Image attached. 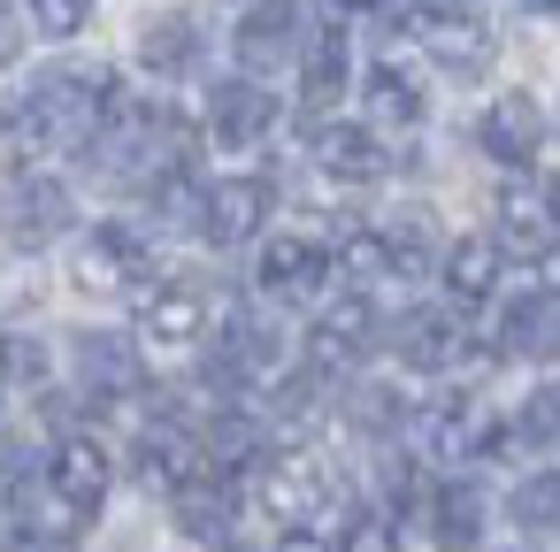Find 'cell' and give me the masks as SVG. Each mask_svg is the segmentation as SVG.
Returning a JSON list of instances; mask_svg holds the SVG:
<instances>
[{"label": "cell", "mask_w": 560, "mask_h": 552, "mask_svg": "<svg viewBox=\"0 0 560 552\" xmlns=\"http://www.w3.org/2000/svg\"><path fill=\"white\" fill-rule=\"evenodd\" d=\"M116 78L108 70H47L24 108H16V146L24 154H70V146H93L101 124L116 116Z\"/></svg>", "instance_id": "1"}, {"label": "cell", "mask_w": 560, "mask_h": 552, "mask_svg": "<svg viewBox=\"0 0 560 552\" xmlns=\"http://www.w3.org/2000/svg\"><path fill=\"white\" fill-rule=\"evenodd\" d=\"M70 269L85 292H139V284H154V238L139 223H93Z\"/></svg>", "instance_id": "2"}, {"label": "cell", "mask_w": 560, "mask_h": 552, "mask_svg": "<svg viewBox=\"0 0 560 552\" xmlns=\"http://www.w3.org/2000/svg\"><path fill=\"white\" fill-rule=\"evenodd\" d=\"M399 32L422 39L453 78H476V70L491 62V24H483L476 9H453V0H422V9H407Z\"/></svg>", "instance_id": "3"}, {"label": "cell", "mask_w": 560, "mask_h": 552, "mask_svg": "<svg viewBox=\"0 0 560 552\" xmlns=\"http://www.w3.org/2000/svg\"><path fill=\"white\" fill-rule=\"evenodd\" d=\"M254 498H261V514H277L284 529H300V521L330 498V475H323L315 453H269V460L254 468Z\"/></svg>", "instance_id": "4"}, {"label": "cell", "mask_w": 560, "mask_h": 552, "mask_svg": "<svg viewBox=\"0 0 560 552\" xmlns=\"http://www.w3.org/2000/svg\"><path fill=\"white\" fill-rule=\"evenodd\" d=\"M254 284L277 292V300H315V292L330 284V246H323V238H300V231L261 238V254H254Z\"/></svg>", "instance_id": "5"}, {"label": "cell", "mask_w": 560, "mask_h": 552, "mask_svg": "<svg viewBox=\"0 0 560 552\" xmlns=\"http://www.w3.org/2000/svg\"><path fill=\"white\" fill-rule=\"evenodd\" d=\"M200 330H208V300H200V284H185V277H170V284H139V338H147L154 353H185V345H200Z\"/></svg>", "instance_id": "6"}, {"label": "cell", "mask_w": 560, "mask_h": 552, "mask_svg": "<svg viewBox=\"0 0 560 552\" xmlns=\"http://www.w3.org/2000/svg\"><path fill=\"white\" fill-rule=\"evenodd\" d=\"M269 131H277V93H261L254 78H223V85L208 93V139H215V146L246 154V146H261Z\"/></svg>", "instance_id": "7"}, {"label": "cell", "mask_w": 560, "mask_h": 552, "mask_svg": "<svg viewBox=\"0 0 560 552\" xmlns=\"http://www.w3.org/2000/svg\"><path fill=\"white\" fill-rule=\"evenodd\" d=\"M254 231H269V185L261 177H215L200 192V238L208 246H246Z\"/></svg>", "instance_id": "8"}, {"label": "cell", "mask_w": 560, "mask_h": 552, "mask_svg": "<svg viewBox=\"0 0 560 552\" xmlns=\"http://www.w3.org/2000/svg\"><path fill=\"white\" fill-rule=\"evenodd\" d=\"M277 361H284V330L261 307H231L223 345H215V376L223 384H261V376H277Z\"/></svg>", "instance_id": "9"}, {"label": "cell", "mask_w": 560, "mask_h": 552, "mask_svg": "<svg viewBox=\"0 0 560 552\" xmlns=\"http://www.w3.org/2000/svg\"><path fill=\"white\" fill-rule=\"evenodd\" d=\"M307 47V16H300V0H246V16H238V62L246 70H277Z\"/></svg>", "instance_id": "10"}, {"label": "cell", "mask_w": 560, "mask_h": 552, "mask_svg": "<svg viewBox=\"0 0 560 552\" xmlns=\"http://www.w3.org/2000/svg\"><path fill=\"white\" fill-rule=\"evenodd\" d=\"M476 139H483V154H491L499 169H529L537 146H545V108H537L529 93H499V101L483 108Z\"/></svg>", "instance_id": "11"}, {"label": "cell", "mask_w": 560, "mask_h": 552, "mask_svg": "<svg viewBox=\"0 0 560 552\" xmlns=\"http://www.w3.org/2000/svg\"><path fill=\"white\" fill-rule=\"evenodd\" d=\"M0 231H9V246H24V254L55 246V238L70 231V192H62L55 177H24V185L9 192V208H0Z\"/></svg>", "instance_id": "12"}, {"label": "cell", "mask_w": 560, "mask_h": 552, "mask_svg": "<svg viewBox=\"0 0 560 552\" xmlns=\"http://www.w3.org/2000/svg\"><path fill=\"white\" fill-rule=\"evenodd\" d=\"M47 483H55V498L85 521V514H101V498H108L116 468H108V453H101L93 437H62V445H55V460H47Z\"/></svg>", "instance_id": "13"}, {"label": "cell", "mask_w": 560, "mask_h": 552, "mask_svg": "<svg viewBox=\"0 0 560 552\" xmlns=\"http://www.w3.org/2000/svg\"><path fill=\"white\" fill-rule=\"evenodd\" d=\"M170 514H177V529H185V537L223 544V537H231V514H238V491H231V475H223V468H192V475L170 491Z\"/></svg>", "instance_id": "14"}, {"label": "cell", "mask_w": 560, "mask_h": 552, "mask_svg": "<svg viewBox=\"0 0 560 552\" xmlns=\"http://www.w3.org/2000/svg\"><path fill=\"white\" fill-rule=\"evenodd\" d=\"M468 353H476V345H468L460 315H445V307H415V315L399 322V361L422 368V376H445V368H460Z\"/></svg>", "instance_id": "15"}, {"label": "cell", "mask_w": 560, "mask_h": 552, "mask_svg": "<svg viewBox=\"0 0 560 552\" xmlns=\"http://www.w3.org/2000/svg\"><path fill=\"white\" fill-rule=\"evenodd\" d=\"M369 338H376V300H369V292H330V300L315 307V361H323V368L369 353Z\"/></svg>", "instance_id": "16"}, {"label": "cell", "mask_w": 560, "mask_h": 552, "mask_svg": "<svg viewBox=\"0 0 560 552\" xmlns=\"http://www.w3.org/2000/svg\"><path fill=\"white\" fill-rule=\"evenodd\" d=\"M315 169L330 185H376L384 177V139L361 124H323L315 131Z\"/></svg>", "instance_id": "17"}, {"label": "cell", "mask_w": 560, "mask_h": 552, "mask_svg": "<svg viewBox=\"0 0 560 552\" xmlns=\"http://www.w3.org/2000/svg\"><path fill=\"white\" fill-rule=\"evenodd\" d=\"M70 361H78V376H85L93 399H131V391H139V353H131V338H116V330H85Z\"/></svg>", "instance_id": "18"}, {"label": "cell", "mask_w": 560, "mask_h": 552, "mask_svg": "<svg viewBox=\"0 0 560 552\" xmlns=\"http://www.w3.org/2000/svg\"><path fill=\"white\" fill-rule=\"evenodd\" d=\"M499 353H514V361H560V300L522 292L499 315Z\"/></svg>", "instance_id": "19"}, {"label": "cell", "mask_w": 560, "mask_h": 552, "mask_svg": "<svg viewBox=\"0 0 560 552\" xmlns=\"http://www.w3.org/2000/svg\"><path fill=\"white\" fill-rule=\"evenodd\" d=\"M438 269H445V292L460 300V307H476V300H491L499 292V269H506V246L499 238H453L445 254H438Z\"/></svg>", "instance_id": "20"}, {"label": "cell", "mask_w": 560, "mask_h": 552, "mask_svg": "<svg viewBox=\"0 0 560 552\" xmlns=\"http://www.w3.org/2000/svg\"><path fill=\"white\" fill-rule=\"evenodd\" d=\"M422 521H430L438 552H476V537H483V491L476 483H438L430 506H422Z\"/></svg>", "instance_id": "21"}, {"label": "cell", "mask_w": 560, "mask_h": 552, "mask_svg": "<svg viewBox=\"0 0 560 552\" xmlns=\"http://www.w3.org/2000/svg\"><path fill=\"white\" fill-rule=\"evenodd\" d=\"M131 468H139V483H147V491H177V483H185L192 468H208V460H200V445H192L177 422H154V430L139 437Z\"/></svg>", "instance_id": "22"}, {"label": "cell", "mask_w": 560, "mask_h": 552, "mask_svg": "<svg viewBox=\"0 0 560 552\" xmlns=\"http://www.w3.org/2000/svg\"><path fill=\"white\" fill-rule=\"evenodd\" d=\"M499 231H506L514 246L545 254V246L560 238V223H552V200H545V185H522V177H506V185H499Z\"/></svg>", "instance_id": "23"}, {"label": "cell", "mask_w": 560, "mask_h": 552, "mask_svg": "<svg viewBox=\"0 0 560 552\" xmlns=\"http://www.w3.org/2000/svg\"><path fill=\"white\" fill-rule=\"evenodd\" d=\"M139 62H147L154 78H185V70L200 62V24H192L185 9H170V16H154V24L139 32Z\"/></svg>", "instance_id": "24"}, {"label": "cell", "mask_w": 560, "mask_h": 552, "mask_svg": "<svg viewBox=\"0 0 560 552\" xmlns=\"http://www.w3.org/2000/svg\"><path fill=\"white\" fill-rule=\"evenodd\" d=\"M376 254H384L392 277H422V269H438V223L422 208H407V215H392L376 231Z\"/></svg>", "instance_id": "25"}, {"label": "cell", "mask_w": 560, "mask_h": 552, "mask_svg": "<svg viewBox=\"0 0 560 552\" xmlns=\"http://www.w3.org/2000/svg\"><path fill=\"white\" fill-rule=\"evenodd\" d=\"M361 93H369V116L376 124H422L430 116V93H422V78L407 62H376Z\"/></svg>", "instance_id": "26"}, {"label": "cell", "mask_w": 560, "mask_h": 552, "mask_svg": "<svg viewBox=\"0 0 560 552\" xmlns=\"http://www.w3.org/2000/svg\"><path fill=\"white\" fill-rule=\"evenodd\" d=\"M300 93H307V108H330L346 93V39L338 32H323L315 47H300Z\"/></svg>", "instance_id": "27"}, {"label": "cell", "mask_w": 560, "mask_h": 552, "mask_svg": "<svg viewBox=\"0 0 560 552\" xmlns=\"http://www.w3.org/2000/svg\"><path fill=\"white\" fill-rule=\"evenodd\" d=\"M514 521L522 529H560V475H522L514 483Z\"/></svg>", "instance_id": "28"}, {"label": "cell", "mask_w": 560, "mask_h": 552, "mask_svg": "<svg viewBox=\"0 0 560 552\" xmlns=\"http://www.w3.org/2000/svg\"><path fill=\"white\" fill-rule=\"evenodd\" d=\"M47 376H55V361H47L39 338H24V330H16V338H0V384H32V391H39Z\"/></svg>", "instance_id": "29"}, {"label": "cell", "mask_w": 560, "mask_h": 552, "mask_svg": "<svg viewBox=\"0 0 560 552\" xmlns=\"http://www.w3.org/2000/svg\"><path fill=\"white\" fill-rule=\"evenodd\" d=\"M514 437H522V445H560V384H545V391H529V399H522Z\"/></svg>", "instance_id": "30"}, {"label": "cell", "mask_w": 560, "mask_h": 552, "mask_svg": "<svg viewBox=\"0 0 560 552\" xmlns=\"http://www.w3.org/2000/svg\"><path fill=\"white\" fill-rule=\"evenodd\" d=\"M32 9V24L47 32V39H78L85 24H93V0H24Z\"/></svg>", "instance_id": "31"}, {"label": "cell", "mask_w": 560, "mask_h": 552, "mask_svg": "<svg viewBox=\"0 0 560 552\" xmlns=\"http://www.w3.org/2000/svg\"><path fill=\"white\" fill-rule=\"evenodd\" d=\"M353 422H361V430H399V391H392V384H369V391L353 399Z\"/></svg>", "instance_id": "32"}, {"label": "cell", "mask_w": 560, "mask_h": 552, "mask_svg": "<svg viewBox=\"0 0 560 552\" xmlns=\"http://www.w3.org/2000/svg\"><path fill=\"white\" fill-rule=\"evenodd\" d=\"M338 552H399V537H392V521H353Z\"/></svg>", "instance_id": "33"}, {"label": "cell", "mask_w": 560, "mask_h": 552, "mask_svg": "<svg viewBox=\"0 0 560 552\" xmlns=\"http://www.w3.org/2000/svg\"><path fill=\"white\" fill-rule=\"evenodd\" d=\"M277 552H338V544H330L315 521H300V529H284V537H277Z\"/></svg>", "instance_id": "34"}, {"label": "cell", "mask_w": 560, "mask_h": 552, "mask_svg": "<svg viewBox=\"0 0 560 552\" xmlns=\"http://www.w3.org/2000/svg\"><path fill=\"white\" fill-rule=\"evenodd\" d=\"M24 55V24H16V9H9V0H0V70H9Z\"/></svg>", "instance_id": "35"}, {"label": "cell", "mask_w": 560, "mask_h": 552, "mask_svg": "<svg viewBox=\"0 0 560 552\" xmlns=\"http://www.w3.org/2000/svg\"><path fill=\"white\" fill-rule=\"evenodd\" d=\"M537 292H545V300H560V238L537 254Z\"/></svg>", "instance_id": "36"}, {"label": "cell", "mask_w": 560, "mask_h": 552, "mask_svg": "<svg viewBox=\"0 0 560 552\" xmlns=\"http://www.w3.org/2000/svg\"><path fill=\"white\" fill-rule=\"evenodd\" d=\"M545 200H552V223H560V177H552V185H545Z\"/></svg>", "instance_id": "37"}, {"label": "cell", "mask_w": 560, "mask_h": 552, "mask_svg": "<svg viewBox=\"0 0 560 552\" xmlns=\"http://www.w3.org/2000/svg\"><path fill=\"white\" fill-rule=\"evenodd\" d=\"M208 552H254V544H208Z\"/></svg>", "instance_id": "38"}, {"label": "cell", "mask_w": 560, "mask_h": 552, "mask_svg": "<svg viewBox=\"0 0 560 552\" xmlns=\"http://www.w3.org/2000/svg\"><path fill=\"white\" fill-rule=\"evenodd\" d=\"M346 9H384V0H346Z\"/></svg>", "instance_id": "39"}, {"label": "cell", "mask_w": 560, "mask_h": 552, "mask_svg": "<svg viewBox=\"0 0 560 552\" xmlns=\"http://www.w3.org/2000/svg\"><path fill=\"white\" fill-rule=\"evenodd\" d=\"M537 9H545V16H560V0H537Z\"/></svg>", "instance_id": "40"}]
</instances>
